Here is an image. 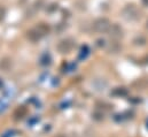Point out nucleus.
I'll use <instances>...</instances> for the list:
<instances>
[{
    "instance_id": "nucleus-1",
    "label": "nucleus",
    "mask_w": 148,
    "mask_h": 137,
    "mask_svg": "<svg viewBox=\"0 0 148 137\" xmlns=\"http://www.w3.org/2000/svg\"><path fill=\"white\" fill-rule=\"evenodd\" d=\"M107 27H108V21L107 20H99L95 23V28L98 30H105Z\"/></svg>"
}]
</instances>
